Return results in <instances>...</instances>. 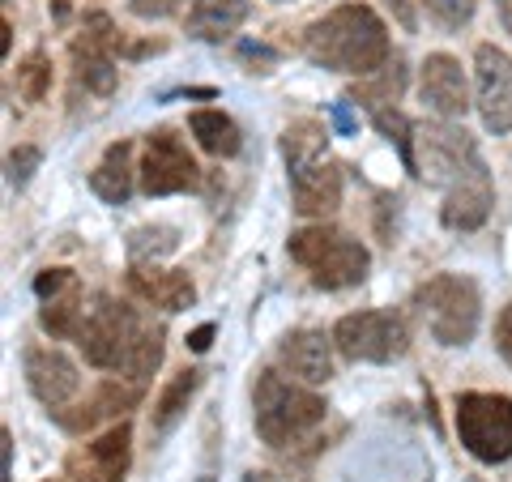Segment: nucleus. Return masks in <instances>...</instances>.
Here are the masks:
<instances>
[{"label": "nucleus", "mask_w": 512, "mask_h": 482, "mask_svg": "<svg viewBox=\"0 0 512 482\" xmlns=\"http://www.w3.org/2000/svg\"><path fill=\"white\" fill-rule=\"evenodd\" d=\"M69 282H77L69 269H43L39 278H35V295H39V299H52V295H60Z\"/></svg>", "instance_id": "c756f323"}, {"label": "nucleus", "mask_w": 512, "mask_h": 482, "mask_svg": "<svg viewBox=\"0 0 512 482\" xmlns=\"http://www.w3.org/2000/svg\"><path fill=\"white\" fill-rule=\"evenodd\" d=\"M239 56H244V60H256V64H274V60H278V56L269 52V47H261V43H244V47H239Z\"/></svg>", "instance_id": "f704fd0d"}, {"label": "nucleus", "mask_w": 512, "mask_h": 482, "mask_svg": "<svg viewBox=\"0 0 512 482\" xmlns=\"http://www.w3.org/2000/svg\"><path fill=\"white\" fill-rule=\"evenodd\" d=\"M495 346H500V355L504 363L512 367V303L500 312V320H495Z\"/></svg>", "instance_id": "7c9ffc66"}, {"label": "nucleus", "mask_w": 512, "mask_h": 482, "mask_svg": "<svg viewBox=\"0 0 512 482\" xmlns=\"http://www.w3.org/2000/svg\"><path fill=\"white\" fill-rule=\"evenodd\" d=\"M372 120H376L380 133L389 137L397 150H402V163L414 171V133H419V128H414L397 107H372Z\"/></svg>", "instance_id": "b1692460"}, {"label": "nucleus", "mask_w": 512, "mask_h": 482, "mask_svg": "<svg viewBox=\"0 0 512 482\" xmlns=\"http://www.w3.org/2000/svg\"><path fill=\"white\" fill-rule=\"evenodd\" d=\"M175 231L171 227H141V231H133V239H128V252H133V261L137 265H154L158 256H167V252H175Z\"/></svg>", "instance_id": "a878e982"}, {"label": "nucleus", "mask_w": 512, "mask_h": 482, "mask_svg": "<svg viewBox=\"0 0 512 482\" xmlns=\"http://www.w3.org/2000/svg\"><path fill=\"white\" fill-rule=\"evenodd\" d=\"M333 124H338V133H355V116H350V103H333Z\"/></svg>", "instance_id": "c9c22d12"}, {"label": "nucleus", "mask_w": 512, "mask_h": 482, "mask_svg": "<svg viewBox=\"0 0 512 482\" xmlns=\"http://www.w3.org/2000/svg\"><path fill=\"white\" fill-rule=\"evenodd\" d=\"M188 128H192V137H197V146L205 154H214V158H231V154H239V146H244V141H239L235 120L222 116V111H214V107L192 111Z\"/></svg>", "instance_id": "aec40b11"}, {"label": "nucleus", "mask_w": 512, "mask_h": 482, "mask_svg": "<svg viewBox=\"0 0 512 482\" xmlns=\"http://www.w3.org/2000/svg\"><path fill=\"white\" fill-rule=\"evenodd\" d=\"M252 406H256V436L269 448H291L325 423V397H316L303 380L295 384L278 372L256 376Z\"/></svg>", "instance_id": "39448f33"}, {"label": "nucleus", "mask_w": 512, "mask_h": 482, "mask_svg": "<svg viewBox=\"0 0 512 482\" xmlns=\"http://www.w3.org/2000/svg\"><path fill=\"white\" fill-rule=\"evenodd\" d=\"M82 320H86V295H82V282H69L60 295L43 299V312H39V325L52 333V337H77L82 333Z\"/></svg>", "instance_id": "412c9836"}, {"label": "nucleus", "mask_w": 512, "mask_h": 482, "mask_svg": "<svg viewBox=\"0 0 512 482\" xmlns=\"http://www.w3.org/2000/svg\"><path fill=\"white\" fill-rule=\"evenodd\" d=\"M402 90H406V64H402V56H393V64H384L380 73H372V82L355 86V99L372 103V107H389Z\"/></svg>", "instance_id": "5701e85b"}, {"label": "nucleus", "mask_w": 512, "mask_h": 482, "mask_svg": "<svg viewBox=\"0 0 512 482\" xmlns=\"http://www.w3.org/2000/svg\"><path fill=\"white\" fill-rule=\"evenodd\" d=\"M278 359L286 363V372L303 384H325L333 376V337L316 329H295L282 337Z\"/></svg>", "instance_id": "dca6fc26"}, {"label": "nucleus", "mask_w": 512, "mask_h": 482, "mask_svg": "<svg viewBox=\"0 0 512 482\" xmlns=\"http://www.w3.org/2000/svg\"><path fill=\"white\" fill-rule=\"evenodd\" d=\"M419 94H423V103L444 120L466 116L470 111V86H466V73H461V60H453L448 52L427 56L423 69H419Z\"/></svg>", "instance_id": "4468645a"}, {"label": "nucleus", "mask_w": 512, "mask_h": 482, "mask_svg": "<svg viewBox=\"0 0 512 482\" xmlns=\"http://www.w3.org/2000/svg\"><path fill=\"white\" fill-rule=\"evenodd\" d=\"M244 482H299V478H291V474H274V470H252Z\"/></svg>", "instance_id": "e433bc0d"}, {"label": "nucleus", "mask_w": 512, "mask_h": 482, "mask_svg": "<svg viewBox=\"0 0 512 482\" xmlns=\"http://www.w3.org/2000/svg\"><path fill=\"white\" fill-rule=\"evenodd\" d=\"M26 384L47 410H60L77 397V389H82V372H77V363L64 355V350L35 346L26 355Z\"/></svg>", "instance_id": "ddd939ff"}, {"label": "nucleus", "mask_w": 512, "mask_h": 482, "mask_svg": "<svg viewBox=\"0 0 512 482\" xmlns=\"http://www.w3.org/2000/svg\"><path fill=\"white\" fill-rule=\"evenodd\" d=\"M248 18V0H197L188 9V35L205 43H222Z\"/></svg>", "instance_id": "6ab92c4d"}, {"label": "nucleus", "mask_w": 512, "mask_h": 482, "mask_svg": "<svg viewBox=\"0 0 512 482\" xmlns=\"http://www.w3.org/2000/svg\"><path fill=\"white\" fill-rule=\"evenodd\" d=\"M282 154L291 167V201L303 218H325L342 205V167L329 158V133L316 120H295L282 133Z\"/></svg>", "instance_id": "20e7f679"}, {"label": "nucleus", "mask_w": 512, "mask_h": 482, "mask_svg": "<svg viewBox=\"0 0 512 482\" xmlns=\"http://www.w3.org/2000/svg\"><path fill=\"white\" fill-rule=\"evenodd\" d=\"M474 5H478V0H423V9L444 30H461V26H466L474 18Z\"/></svg>", "instance_id": "cd10ccee"}, {"label": "nucleus", "mask_w": 512, "mask_h": 482, "mask_svg": "<svg viewBox=\"0 0 512 482\" xmlns=\"http://www.w3.org/2000/svg\"><path fill=\"white\" fill-rule=\"evenodd\" d=\"M414 308L423 312L431 337L440 346H466L478 333V316H483V295L470 278L461 273H436L414 291Z\"/></svg>", "instance_id": "0eeeda50"}, {"label": "nucleus", "mask_w": 512, "mask_h": 482, "mask_svg": "<svg viewBox=\"0 0 512 482\" xmlns=\"http://www.w3.org/2000/svg\"><path fill=\"white\" fill-rule=\"evenodd\" d=\"M495 5H500V22H504V30L512 35V0H495Z\"/></svg>", "instance_id": "58836bf2"}, {"label": "nucleus", "mask_w": 512, "mask_h": 482, "mask_svg": "<svg viewBox=\"0 0 512 482\" xmlns=\"http://www.w3.org/2000/svg\"><path fill=\"white\" fill-rule=\"evenodd\" d=\"M39 163H43V154H39L35 146H18V150L9 154V184H18V188H22L30 175H35Z\"/></svg>", "instance_id": "c85d7f7f"}, {"label": "nucleus", "mask_w": 512, "mask_h": 482, "mask_svg": "<svg viewBox=\"0 0 512 482\" xmlns=\"http://www.w3.org/2000/svg\"><path fill=\"white\" fill-rule=\"evenodd\" d=\"M384 5H389V9L397 13V18H402V26H406V30H414V13H410L406 0H384Z\"/></svg>", "instance_id": "4c0bfd02"}, {"label": "nucleus", "mask_w": 512, "mask_h": 482, "mask_svg": "<svg viewBox=\"0 0 512 482\" xmlns=\"http://www.w3.org/2000/svg\"><path fill=\"white\" fill-rule=\"evenodd\" d=\"M116 47H120V35H116V22L107 13H86L82 30L73 39V69H77V82L94 94H111L120 82L116 73Z\"/></svg>", "instance_id": "f8f14e48"}, {"label": "nucleus", "mask_w": 512, "mask_h": 482, "mask_svg": "<svg viewBox=\"0 0 512 482\" xmlns=\"http://www.w3.org/2000/svg\"><path fill=\"white\" fill-rule=\"evenodd\" d=\"M197 180H201V167L188 154L184 137H175L171 128H158V133L146 137V150H141V192L146 197L188 192L197 188Z\"/></svg>", "instance_id": "9d476101"}, {"label": "nucleus", "mask_w": 512, "mask_h": 482, "mask_svg": "<svg viewBox=\"0 0 512 482\" xmlns=\"http://www.w3.org/2000/svg\"><path fill=\"white\" fill-rule=\"evenodd\" d=\"M128 291L141 303H154L163 312H184L197 303V286L184 269H163V265H133L128 269Z\"/></svg>", "instance_id": "2eb2a0df"}, {"label": "nucleus", "mask_w": 512, "mask_h": 482, "mask_svg": "<svg viewBox=\"0 0 512 482\" xmlns=\"http://www.w3.org/2000/svg\"><path fill=\"white\" fill-rule=\"evenodd\" d=\"M414 175L444 188L440 222L448 231H478L495 205L491 171L474 137L457 124H419L414 133Z\"/></svg>", "instance_id": "f257e3e1"}, {"label": "nucleus", "mask_w": 512, "mask_h": 482, "mask_svg": "<svg viewBox=\"0 0 512 482\" xmlns=\"http://www.w3.org/2000/svg\"><path fill=\"white\" fill-rule=\"evenodd\" d=\"M137 175H141V167H133V141H111L103 163L90 171V188L99 192L107 205H124L133 197Z\"/></svg>", "instance_id": "a211bd4d"}, {"label": "nucleus", "mask_w": 512, "mask_h": 482, "mask_svg": "<svg viewBox=\"0 0 512 482\" xmlns=\"http://www.w3.org/2000/svg\"><path fill=\"white\" fill-rule=\"evenodd\" d=\"M77 346H82L90 367L124 372L137 384H146L158 372V363H163V329L116 299H99L94 308H86Z\"/></svg>", "instance_id": "f03ea898"}, {"label": "nucleus", "mask_w": 512, "mask_h": 482, "mask_svg": "<svg viewBox=\"0 0 512 482\" xmlns=\"http://www.w3.org/2000/svg\"><path fill=\"white\" fill-rule=\"evenodd\" d=\"M457 436L466 453L483 465L512 457V397L504 393H461L457 397Z\"/></svg>", "instance_id": "6e6552de"}, {"label": "nucleus", "mask_w": 512, "mask_h": 482, "mask_svg": "<svg viewBox=\"0 0 512 482\" xmlns=\"http://www.w3.org/2000/svg\"><path fill=\"white\" fill-rule=\"evenodd\" d=\"M210 342H214V325H201V329L188 333V350H197V355H205V350H210Z\"/></svg>", "instance_id": "72a5a7b5"}, {"label": "nucleus", "mask_w": 512, "mask_h": 482, "mask_svg": "<svg viewBox=\"0 0 512 482\" xmlns=\"http://www.w3.org/2000/svg\"><path fill=\"white\" fill-rule=\"evenodd\" d=\"M291 261H299L303 269L312 273V282L320 291H342V286H359L367 278V265L372 256L359 239H350L338 227H303L291 235Z\"/></svg>", "instance_id": "423d86ee"}, {"label": "nucleus", "mask_w": 512, "mask_h": 482, "mask_svg": "<svg viewBox=\"0 0 512 482\" xmlns=\"http://www.w3.org/2000/svg\"><path fill=\"white\" fill-rule=\"evenodd\" d=\"M141 401V384H120V380H107L99 384V393H94L90 401H82L77 410H56V419L64 431H73V436H86L90 427H99L103 419H120L124 410H133Z\"/></svg>", "instance_id": "f3484780"}, {"label": "nucleus", "mask_w": 512, "mask_h": 482, "mask_svg": "<svg viewBox=\"0 0 512 482\" xmlns=\"http://www.w3.org/2000/svg\"><path fill=\"white\" fill-rule=\"evenodd\" d=\"M180 9V0H133V13L137 18H171V13Z\"/></svg>", "instance_id": "2f4dec72"}, {"label": "nucleus", "mask_w": 512, "mask_h": 482, "mask_svg": "<svg viewBox=\"0 0 512 482\" xmlns=\"http://www.w3.org/2000/svg\"><path fill=\"white\" fill-rule=\"evenodd\" d=\"M474 107L487 133H512V56L495 43H478L474 52Z\"/></svg>", "instance_id": "9b49d317"}, {"label": "nucleus", "mask_w": 512, "mask_h": 482, "mask_svg": "<svg viewBox=\"0 0 512 482\" xmlns=\"http://www.w3.org/2000/svg\"><path fill=\"white\" fill-rule=\"evenodd\" d=\"M18 90L26 103H43L47 90H52V60H47L43 52L26 56V64L18 69Z\"/></svg>", "instance_id": "bb28decb"}, {"label": "nucleus", "mask_w": 512, "mask_h": 482, "mask_svg": "<svg viewBox=\"0 0 512 482\" xmlns=\"http://www.w3.org/2000/svg\"><path fill=\"white\" fill-rule=\"evenodd\" d=\"M0 482H13V436L0 431Z\"/></svg>", "instance_id": "473e14b6"}, {"label": "nucleus", "mask_w": 512, "mask_h": 482, "mask_svg": "<svg viewBox=\"0 0 512 482\" xmlns=\"http://www.w3.org/2000/svg\"><path fill=\"white\" fill-rule=\"evenodd\" d=\"M201 380H205V372H197V367H184V372L163 389V397H158V406H154V431H158V436H163V431L188 410V401H192V393L201 389Z\"/></svg>", "instance_id": "4be33fe9"}, {"label": "nucleus", "mask_w": 512, "mask_h": 482, "mask_svg": "<svg viewBox=\"0 0 512 482\" xmlns=\"http://www.w3.org/2000/svg\"><path fill=\"white\" fill-rule=\"evenodd\" d=\"M303 52L312 64L346 77H372L389 64V26L380 22L376 9L367 5H338L320 22L308 26Z\"/></svg>", "instance_id": "7ed1b4c3"}, {"label": "nucleus", "mask_w": 512, "mask_h": 482, "mask_svg": "<svg viewBox=\"0 0 512 482\" xmlns=\"http://www.w3.org/2000/svg\"><path fill=\"white\" fill-rule=\"evenodd\" d=\"M333 346L355 363H393L410 350V329L397 312H350L333 325Z\"/></svg>", "instance_id": "1a4fd4ad"}, {"label": "nucleus", "mask_w": 512, "mask_h": 482, "mask_svg": "<svg viewBox=\"0 0 512 482\" xmlns=\"http://www.w3.org/2000/svg\"><path fill=\"white\" fill-rule=\"evenodd\" d=\"M124 470H128V465L107 461V457L94 453V448H86L82 457H73V461H69V470H64L60 482H120Z\"/></svg>", "instance_id": "393cba45"}]
</instances>
